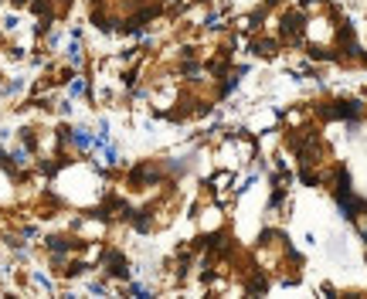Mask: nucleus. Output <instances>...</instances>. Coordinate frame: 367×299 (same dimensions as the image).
Masks as SVG:
<instances>
[{
    "mask_svg": "<svg viewBox=\"0 0 367 299\" xmlns=\"http://www.w3.org/2000/svg\"><path fill=\"white\" fill-rule=\"evenodd\" d=\"M75 143H78L82 150H88V147H92V140H88V133H85V129H75Z\"/></svg>",
    "mask_w": 367,
    "mask_h": 299,
    "instance_id": "1",
    "label": "nucleus"
}]
</instances>
